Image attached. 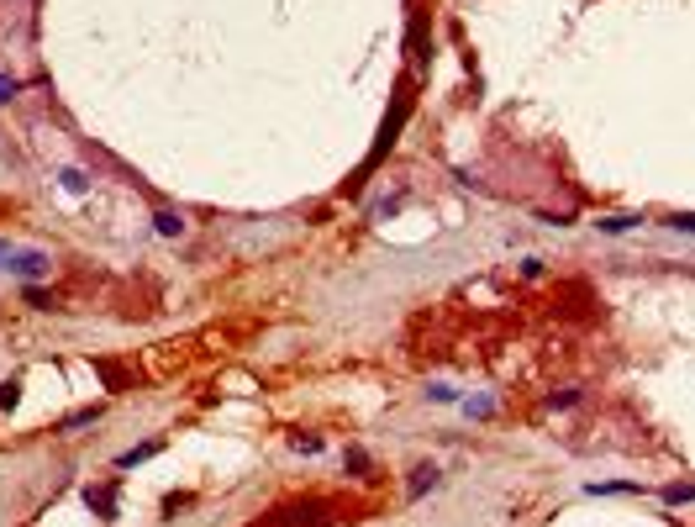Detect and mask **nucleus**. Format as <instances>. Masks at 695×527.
Instances as JSON below:
<instances>
[{
  "instance_id": "f257e3e1",
  "label": "nucleus",
  "mask_w": 695,
  "mask_h": 527,
  "mask_svg": "<svg viewBox=\"0 0 695 527\" xmlns=\"http://www.w3.org/2000/svg\"><path fill=\"white\" fill-rule=\"evenodd\" d=\"M11 269H16V275H26V280H37V275H48L53 264H48V253H16Z\"/></svg>"
},
{
  "instance_id": "f03ea898",
  "label": "nucleus",
  "mask_w": 695,
  "mask_h": 527,
  "mask_svg": "<svg viewBox=\"0 0 695 527\" xmlns=\"http://www.w3.org/2000/svg\"><path fill=\"white\" fill-rule=\"evenodd\" d=\"M84 501H90V512L111 517V491H95V485H90V491H84Z\"/></svg>"
},
{
  "instance_id": "7ed1b4c3",
  "label": "nucleus",
  "mask_w": 695,
  "mask_h": 527,
  "mask_svg": "<svg viewBox=\"0 0 695 527\" xmlns=\"http://www.w3.org/2000/svg\"><path fill=\"white\" fill-rule=\"evenodd\" d=\"M16 395H22V380L11 374V380L0 385V411H6V406H16Z\"/></svg>"
},
{
  "instance_id": "20e7f679",
  "label": "nucleus",
  "mask_w": 695,
  "mask_h": 527,
  "mask_svg": "<svg viewBox=\"0 0 695 527\" xmlns=\"http://www.w3.org/2000/svg\"><path fill=\"white\" fill-rule=\"evenodd\" d=\"M63 190H74V195H84L90 190V180H84L79 169H63Z\"/></svg>"
},
{
  "instance_id": "39448f33",
  "label": "nucleus",
  "mask_w": 695,
  "mask_h": 527,
  "mask_svg": "<svg viewBox=\"0 0 695 527\" xmlns=\"http://www.w3.org/2000/svg\"><path fill=\"white\" fill-rule=\"evenodd\" d=\"M84 422H95V406H84V411H74V417H63V427H84Z\"/></svg>"
},
{
  "instance_id": "423d86ee",
  "label": "nucleus",
  "mask_w": 695,
  "mask_h": 527,
  "mask_svg": "<svg viewBox=\"0 0 695 527\" xmlns=\"http://www.w3.org/2000/svg\"><path fill=\"white\" fill-rule=\"evenodd\" d=\"M158 232H164V238H174V232H180V216L164 211V216H158Z\"/></svg>"
},
{
  "instance_id": "0eeeda50",
  "label": "nucleus",
  "mask_w": 695,
  "mask_h": 527,
  "mask_svg": "<svg viewBox=\"0 0 695 527\" xmlns=\"http://www.w3.org/2000/svg\"><path fill=\"white\" fill-rule=\"evenodd\" d=\"M16 96V79H0V100H11Z\"/></svg>"
}]
</instances>
